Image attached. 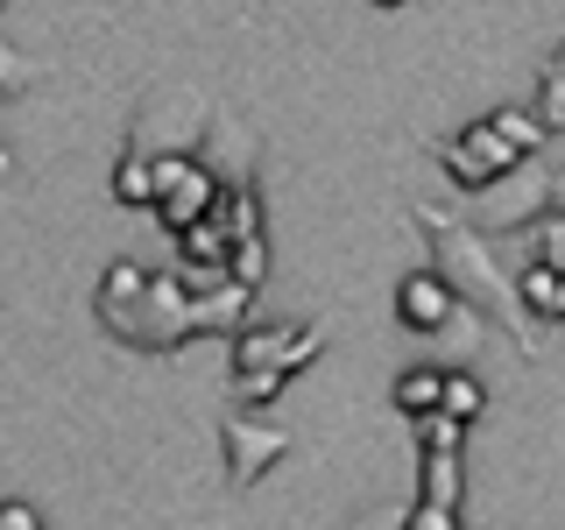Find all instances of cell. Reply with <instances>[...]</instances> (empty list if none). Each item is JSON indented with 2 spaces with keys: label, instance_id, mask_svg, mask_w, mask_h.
<instances>
[{
  "label": "cell",
  "instance_id": "4fadbf2b",
  "mask_svg": "<svg viewBox=\"0 0 565 530\" xmlns=\"http://www.w3.org/2000/svg\"><path fill=\"white\" fill-rule=\"evenodd\" d=\"M438 382H446V368H403L396 382H388V403H396L403 417H431L438 411Z\"/></svg>",
  "mask_w": 565,
  "mask_h": 530
},
{
  "label": "cell",
  "instance_id": "5bb4252c",
  "mask_svg": "<svg viewBox=\"0 0 565 530\" xmlns=\"http://www.w3.org/2000/svg\"><path fill=\"white\" fill-rule=\"evenodd\" d=\"M481 411H488V382H473L467 368H446V382H438V417L473 424Z\"/></svg>",
  "mask_w": 565,
  "mask_h": 530
},
{
  "label": "cell",
  "instance_id": "9a60e30c",
  "mask_svg": "<svg viewBox=\"0 0 565 530\" xmlns=\"http://www.w3.org/2000/svg\"><path fill=\"white\" fill-rule=\"evenodd\" d=\"M114 205L149 212V205H156V163H141V156H120V163H114Z\"/></svg>",
  "mask_w": 565,
  "mask_h": 530
},
{
  "label": "cell",
  "instance_id": "6da1fadb",
  "mask_svg": "<svg viewBox=\"0 0 565 530\" xmlns=\"http://www.w3.org/2000/svg\"><path fill=\"white\" fill-rule=\"evenodd\" d=\"M411 212H417L424 247H431V276L452 290V305L473 311V318H488V326H502L509 340H516L523 361H537V353H544V332L523 318V305H516V276L502 269L494 241L481 234V226H467V220H452V212H438V205H411Z\"/></svg>",
  "mask_w": 565,
  "mask_h": 530
},
{
  "label": "cell",
  "instance_id": "5b68a950",
  "mask_svg": "<svg viewBox=\"0 0 565 530\" xmlns=\"http://www.w3.org/2000/svg\"><path fill=\"white\" fill-rule=\"evenodd\" d=\"M220 170L205 163V156H163L156 163V220H163V234L177 241V234H191L199 220H212L220 212Z\"/></svg>",
  "mask_w": 565,
  "mask_h": 530
},
{
  "label": "cell",
  "instance_id": "ac0fdd59",
  "mask_svg": "<svg viewBox=\"0 0 565 530\" xmlns=\"http://www.w3.org/2000/svg\"><path fill=\"white\" fill-rule=\"evenodd\" d=\"M35 78H43V64H35V57H22V50H14V43H0V99L29 93Z\"/></svg>",
  "mask_w": 565,
  "mask_h": 530
},
{
  "label": "cell",
  "instance_id": "ba28073f",
  "mask_svg": "<svg viewBox=\"0 0 565 530\" xmlns=\"http://www.w3.org/2000/svg\"><path fill=\"white\" fill-rule=\"evenodd\" d=\"M544 184H552L544 156H537V163H516L494 191H481V220H488V226H509V234L537 226V220H544Z\"/></svg>",
  "mask_w": 565,
  "mask_h": 530
},
{
  "label": "cell",
  "instance_id": "cb8c5ba5",
  "mask_svg": "<svg viewBox=\"0 0 565 530\" xmlns=\"http://www.w3.org/2000/svg\"><path fill=\"white\" fill-rule=\"evenodd\" d=\"M0 177H8V149H0Z\"/></svg>",
  "mask_w": 565,
  "mask_h": 530
},
{
  "label": "cell",
  "instance_id": "603a6c76",
  "mask_svg": "<svg viewBox=\"0 0 565 530\" xmlns=\"http://www.w3.org/2000/svg\"><path fill=\"white\" fill-rule=\"evenodd\" d=\"M544 212H558V220H565V170H552V184H544Z\"/></svg>",
  "mask_w": 565,
  "mask_h": 530
},
{
  "label": "cell",
  "instance_id": "7402d4cb",
  "mask_svg": "<svg viewBox=\"0 0 565 530\" xmlns=\"http://www.w3.org/2000/svg\"><path fill=\"white\" fill-rule=\"evenodd\" d=\"M0 530H50L29 502H0Z\"/></svg>",
  "mask_w": 565,
  "mask_h": 530
},
{
  "label": "cell",
  "instance_id": "3957f363",
  "mask_svg": "<svg viewBox=\"0 0 565 530\" xmlns=\"http://www.w3.org/2000/svg\"><path fill=\"white\" fill-rule=\"evenodd\" d=\"M318 353H326V326H318V318H290V326H262V318H247V326L234 332V403H241V411L276 403L282 382L305 375Z\"/></svg>",
  "mask_w": 565,
  "mask_h": 530
},
{
  "label": "cell",
  "instance_id": "44dd1931",
  "mask_svg": "<svg viewBox=\"0 0 565 530\" xmlns=\"http://www.w3.org/2000/svg\"><path fill=\"white\" fill-rule=\"evenodd\" d=\"M438 340H446V347L459 353V361H467V353H473V347H481V326H473V311H452V326H446V332H438Z\"/></svg>",
  "mask_w": 565,
  "mask_h": 530
},
{
  "label": "cell",
  "instance_id": "9c48e42d",
  "mask_svg": "<svg viewBox=\"0 0 565 530\" xmlns=\"http://www.w3.org/2000/svg\"><path fill=\"white\" fill-rule=\"evenodd\" d=\"M452 311H459L452 290H446L431 269H411V276L396 283V326H403V332H424V340H438V332L452 326Z\"/></svg>",
  "mask_w": 565,
  "mask_h": 530
},
{
  "label": "cell",
  "instance_id": "277c9868",
  "mask_svg": "<svg viewBox=\"0 0 565 530\" xmlns=\"http://www.w3.org/2000/svg\"><path fill=\"white\" fill-rule=\"evenodd\" d=\"M205 128H212V106L199 93H156V99H141V114H135V128H128V156H141V163L199 156Z\"/></svg>",
  "mask_w": 565,
  "mask_h": 530
},
{
  "label": "cell",
  "instance_id": "d6986e66",
  "mask_svg": "<svg viewBox=\"0 0 565 530\" xmlns=\"http://www.w3.org/2000/svg\"><path fill=\"white\" fill-rule=\"evenodd\" d=\"M459 438H467V424H452V417H417V446L424 453H459Z\"/></svg>",
  "mask_w": 565,
  "mask_h": 530
},
{
  "label": "cell",
  "instance_id": "8992f818",
  "mask_svg": "<svg viewBox=\"0 0 565 530\" xmlns=\"http://www.w3.org/2000/svg\"><path fill=\"white\" fill-rule=\"evenodd\" d=\"M220 453H226V488L247 495V488H262L269 467L290 459V432L269 424V417H255V411H226L220 417Z\"/></svg>",
  "mask_w": 565,
  "mask_h": 530
},
{
  "label": "cell",
  "instance_id": "2e32d148",
  "mask_svg": "<svg viewBox=\"0 0 565 530\" xmlns=\"http://www.w3.org/2000/svg\"><path fill=\"white\" fill-rule=\"evenodd\" d=\"M530 114H537L544 128H565V43L552 50V64H544V78H537V99H530Z\"/></svg>",
  "mask_w": 565,
  "mask_h": 530
},
{
  "label": "cell",
  "instance_id": "7c38bea8",
  "mask_svg": "<svg viewBox=\"0 0 565 530\" xmlns=\"http://www.w3.org/2000/svg\"><path fill=\"white\" fill-rule=\"evenodd\" d=\"M459 495H467L459 453H424V459H417V502H424V509H459Z\"/></svg>",
  "mask_w": 565,
  "mask_h": 530
},
{
  "label": "cell",
  "instance_id": "7a4b0ae2",
  "mask_svg": "<svg viewBox=\"0 0 565 530\" xmlns=\"http://www.w3.org/2000/svg\"><path fill=\"white\" fill-rule=\"evenodd\" d=\"M93 311L114 340L141 353H177L191 340V297L170 269H141V262H114L93 290Z\"/></svg>",
  "mask_w": 565,
  "mask_h": 530
},
{
  "label": "cell",
  "instance_id": "e0dca14e",
  "mask_svg": "<svg viewBox=\"0 0 565 530\" xmlns=\"http://www.w3.org/2000/svg\"><path fill=\"white\" fill-rule=\"evenodd\" d=\"M523 234H530V262L565 276V220H558V212H544L537 226H523Z\"/></svg>",
  "mask_w": 565,
  "mask_h": 530
},
{
  "label": "cell",
  "instance_id": "30bf717a",
  "mask_svg": "<svg viewBox=\"0 0 565 530\" xmlns=\"http://www.w3.org/2000/svg\"><path fill=\"white\" fill-rule=\"evenodd\" d=\"M481 128H488L494 141H502V149L516 156V163H537V156H544V141H552V128H544V120L530 114V106H494Z\"/></svg>",
  "mask_w": 565,
  "mask_h": 530
},
{
  "label": "cell",
  "instance_id": "52a82bcc",
  "mask_svg": "<svg viewBox=\"0 0 565 530\" xmlns=\"http://www.w3.org/2000/svg\"><path fill=\"white\" fill-rule=\"evenodd\" d=\"M438 163H446V177H452L459 191H473V199H481V191H494L509 170H516V156H509L502 141L481 128V120H473V128H459L446 149H438Z\"/></svg>",
  "mask_w": 565,
  "mask_h": 530
},
{
  "label": "cell",
  "instance_id": "8fae6325",
  "mask_svg": "<svg viewBox=\"0 0 565 530\" xmlns=\"http://www.w3.org/2000/svg\"><path fill=\"white\" fill-rule=\"evenodd\" d=\"M516 305H523L530 326H565V276L523 262V269H516Z\"/></svg>",
  "mask_w": 565,
  "mask_h": 530
},
{
  "label": "cell",
  "instance_id": "ffe728a7",
  "mask_svg": "<svg viewBox=\"0 0 565 530\" xmlns=\"http://www.w3.org/2000/svg\"><path fill=\"white\" fill-rule=\"evenodd\" d=\"M396 530H459V509H424V502H411Z\"/></svg>",
  "mask_w": 565,
  "mask_h": 530
}]
</instances>
